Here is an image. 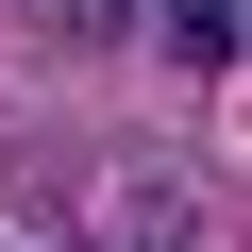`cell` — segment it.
<instances>
[{"mask_svg": "<svg viewBox=\"0 0 252 252\" xmlns=\"http://www.w3.org/2000/svg\"><path fill=\"white\" fill-rule=\"evenodd\" d=\"M152 34H168V67H235L252 0H152Z\"/></svg>", "mask_w": 252, "mask_h": 252, "instance_id": "cell-1", "label": "cell"}, {"mask_svg": "<svg viewBox=\"0 0 252 252\" xmlns=\"http://www.w3.org/2000/svg\"><path fill=\"white\" fill-rule=\"evenodd\" d=\"M118 252H202V219H185L168 185H135V202H118Z\"/></svg>", "mask_w": 252, "mask_h": 252, "instance_id": "cell-2", "label": "cell"}]
</instances>
